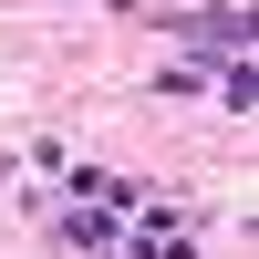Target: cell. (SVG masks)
I'll return each instance as SVG.
<instances>
[{
	"label": "cell",
	"mask_w": 259,
	"mask_h": 259,
	"mask_svg": "<svg viewBox=\"0 0 259 259\" xmlns=\"http://www.w3.org/2000/svg\"><path fill=\"white\" fill-rule=\"evenodd\" d=\"M166 21H177L187 41H207L218 62H228V52H249V11H166Z\"/></svg>",
	"instance_id": "1"
},
{
	"label": "cell",
	"mask_w": 259,
	"mask_h": 259,
	"mask_svg": "<svg viewBox=\"0 0 259 259\" xmlns=\"http://www.w3.org/2000/svg\"><path fill=\"white\" fill-rule=\"evenodd\" d=\"M207 83H218V104H239V114L259 104V62H249V52H228V62H218Z\"/></svg>",
	"instance_id": "2"
},
{
	"label": "cell",
	"mask_w": 259,
	"mask_h": 259,
	"mask_svg": "<svg viewBox=\"0 0 259 259\" xmlns=\"http://www.w3.org/2000/svg\"><path fill=\"white\" fill-rule=\"evenodd\" d=\"M62 249H114V218H94V207H62Z\"/></svg>",
	"instance_id": "3"
}]
</instances>
